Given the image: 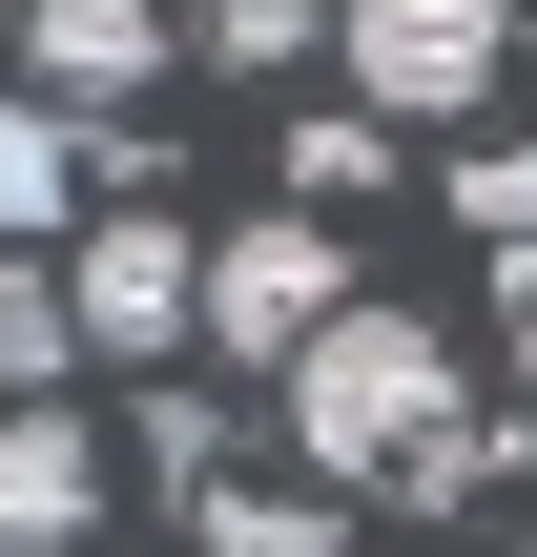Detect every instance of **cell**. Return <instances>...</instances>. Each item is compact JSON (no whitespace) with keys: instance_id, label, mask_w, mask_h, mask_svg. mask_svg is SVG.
Instances as JSON below:
<instances>
[{"instance_id":"3","label":"cell","mask_w":537,"mask_h":557,"mask_svg":"<svg viewBox=\"0 0 537 557\" xmlns=\"http://www.w3.org/2000/svg\"><path fill=\"white\" fill-rule=\"evenodd\" d=\"M331 310H352V248H331V207H269V227H228V248H207V351L290 372Z\"/></svg>"},{"instance_id":"5","label":"cell","mask_w":537,"mask_h":557,"mask_svg":"<svg viewBox=\"0 0 537 557\" xmlns=\"http://www.w3.org/2000/svg\"><path fill=\"white\" fill-rule=\"evenodd\" d=\"M83 517H103V455H83V413H0V557H83Z\"/></svg>"},{"instance_id":"8","label":"cell","mask_w":537,"mask_h":557,"mask_svg":"<svg viewBox=\"0 0 537 557\" xmlns=\"http://www.w3.org/2000/svg\"><path fill=\"white\" fill-rule=\"evenodd\" d=\"M207 557H331V475H310V496H248V475H228V496H207Z\"/></svg>"},{"instance_id":"1","label":"cell","mask_w":537,"mask_h":557,"mask_svg":"<svg viewBox=\"0 0 537 557\" xmlns=\"http://www.w3.org/2000/svg\"><path fill=\"white\" fill-rule=\"evenodd\" d=\"M290 455L331 475V496H476V393H455V351L414 331V310H331L310 351H290Z\"/></svg>"},{"instance_id":"4","label":"cell","mask_w":537,"mask_h":557,"mask_svg":"<svg viewBox=\"0 0 537 557\" xmlns=\"http://www.w3.org/2000/svg\"><path fill=\"white\" fill-rule=\"evenodd\" d=\"M62 310H83V351H166V331H207V248L166 207H103L83 269H62Z\"/></svg>"},{"instance_id":"9","label":"cell","mask_w":537,"mask_h":557,"mask_svg":"<svg viewBox=\"0 0 537 557\" xmlns=\"http://www.w3.org/2000/svg\"><path fill=\"white\" fill-rule=\"evenodd\" d=\"M62 186H83V145L41 103H0V227H62Z\"/></svg>"},{"instance_id":"10","label":"cell","mask_w":537,"mask_h":557,"mask_svg":"<svg viewBox=\"0 0 537 557\" xmlns=\"http://www.w3.org/2000/svg\"><path fill=\"white\" fill-rule=\"evenodd\" d=\"M83 351V310H62V269H0V393H41Z\"/></svg>"},{"instance_id":"7","label":"cell","mask_w":537,"mask_h":557,"mask_svg":"<svg viewBox=\"0 0 537 557\" xmlns=\"http://www.w3.org/2000/svg\"><path fill=\"white\" fill-rule=\"evenodd\" d=\"M352 186H393V124H373V103L290 124V207H352Z\"/></svg>"},{"instance_id":"12","label":"cell","mask_w":537,"mask_h":557,"mask_svg":"<svg viewBox=\"0 0 537 557\" xmlns=\"http://www.w3.org/2000/svg\"><path fill=\"white\" fill-rule=\"evenodd\" d=\"M455 227H497V248H537V145H476V165H455Z\"/></svg>"},{"instance_id":"14","label":"cell","mask_w":537,"mask_h":557,"mask_svg":"<svg viewBox=\"0 0 537 557\" xmlns=\"http://www.w3.org/2000/svg\"><path fill=\"white\" fill-rule=\"evenodd\" d=\"M497 557H537V537H497Z\"/></svg>"},{"instance_id":"11","label":"cell","mask_w":537,"mask_h":557,"mask_svg":"<svg viewBox=\"0 0 537 557\" xmlns=\"http://www.w3.org/2000/svg\"><path fill=\"white\" fill-rule=\"evenodd\" d=\"M310 21H331V0H207V62L269 83V62H310Z\"/></svg>"},{"instance_id":"13","label":"cell","mask_w":537,"mask_h":557,"mask_svg":"<svg viewBox=\"0 0 537 557\" xmlns=\"http://www.w3.org/2000/svg\"><path fill=\"white\" fill-rule=\"evenodd\" d=\"M517 372H537V269H517Z\"/></svg>"},{"instance_id":"2","label":"cell","mask_w":537,"mask_h":557,"mask_svg":"<svg viewBox=\"0 0 537 557\" xmlns=\"http://www.w3.org/2000/svg\"><path fill=\"white\" fill-rule=\"evenodd\" d=\"M331 41H352V103L373 124H455V103H497L517 0H331Z\"/></svg>"},{"instance_id":"6","label":"cell","mask_w":537,"mask_h":557,"mask_svg":"<svg viewBox=\"0 0 537 557\" xmlns=\"http://www.w3.org/2000/svg\"><path fill=\"white\" fill-rule=\"evenodd\" d=\"M21 62H41L62 103H124V83H166V21H145V0H41Z\"/></svg>"}]
</instances>
